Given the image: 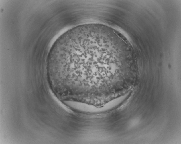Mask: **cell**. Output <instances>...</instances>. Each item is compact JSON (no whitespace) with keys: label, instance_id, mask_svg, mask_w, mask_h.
Returning <instances> with one entry per match:
<instances>
[{"label":"cell","instance_id":"1","mask_svg":"<svg viewBox=\"0 0 181 144\" xmlns=\"http://www.w3.org/2000/svg\"><path fill=\"white\" fill-rule=\"evenodd\" d=\"M108 31L86 29L68 34L59 52L58 81L70 97L88 101L115 93L117 80L126 77L127 67L118 63L115 43Z\"/></svg>","mask_w":181,"mask_h":144}]
</instances>
